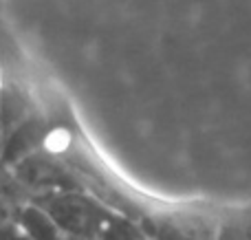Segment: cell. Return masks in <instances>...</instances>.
Instances as JSON below:
<instances>
[{
	"label": "cell",
	"instance_id": "6da1fadb",
	"mask_svg": "<svg viewBox=\"0 0 251 240\" xmlns=\"http://www.w3.org/2000/svg\"><path fill=\"white\" fill-rule=\"evenodd\" d=\"M40 205L62 232L82 240H101L106 229L124 212L108 207L101 198L91 196L86 190H66V192H42L29 196Z\"/></svg>",
	"mask_w": 251,
	"mask_h": 240
},
{
	"label": "cell",
	"instance_id": "7a4b0ae2",
	"mask_svg": "<svg viewBox=\"0 0 251 240\" xmlns=\"http://www.w3.org/2000/svg\"><path fill=\"white\" fill-rule=\"evenodd\" d=\"M137 220L148 240H214L218 210L178 207L154 214H139Z\"/></svg>",
	"mask_w": 251,
	"mask_h": 240
},
{
	"label": "cell",
	"instance_id": "3957f363",
	"mask_svg": "<svg viewBox=\"0 0 251 240\" xmlns=\"http://www.w3.org/2000/svg\"><path fill=\"white\" fill-rule=\"evenodd\" d=\"M16 181L29 192V196L42 192H66V190H86L84 181L66 166L64 161L47 154L44 150L26 154L11 166Z\"/></svg>",
	"mask_w": 251,
	"mask_h": 240
},
{
	"label": "cell",
	"instance_id": "277c9868",
	"mask_svg": "<svg viewBox=\"0 0 251 240\" xmlns=\"http://www.w3.org/2000/svg\"><path fill=\"white\" fill-rule=\"evenodd\" d=\"M42 121L38 117L31 115L26 121H22L18 128H13L7 135V141H4V152H2V166L11 168L16 166L20 159H25L26 154L40 150V144H42Z\"/></svg>",
	"mask_w": 251,
	"mask_h": 240
},
{
	"label": "cell",
	"instance_id": "5b68a950",
	"mask_svg": "<svg viewBox=\"0 0 251 240\" xmlns=\"http://www.w3.org/2000/svg\"><path fill=\"white\" fill-rule=\"evenodd\" d=\"M214 240H251V207L229 205L218 210Z\"/></svg>",
	"mask_w": 251,
	"mask_h": 240
},
{
	"label": "cell",
	"instance_id": "8992f818",
	"mask_svg": "<svg viewBox=\"0 0 251 240\" xmlns=\"http://www.w3.org/2000/svg\"><path fill=\"white\" fill-rule=\"evenodd\" d=\"M11 179H13L11 168H7V166H2V163H0V188H2L7 181H11Z\"/></svg>",
	"mask_w": 251,
	"mask_h": 240
},
{
	"label": "cell",
	"instance_id": "52a82bcc",
	"mask_svg": "<svg viewBox=\"0 0 251 240\" xmlns=\"http://www.w3.org/2000/svg\"><path fill=\"white\" fill-rule=\"evenodd\" d=\"M4 141H7V130H4V123L0 119V161H2V152H4Z\"/></svg>",
	"mask_w": 251,
	"mask_h": 240
},
{
	"label": "cell",
	"instance_id": "ba28073f",
	"mask_svg": "<svg viewBox=\"0 0 251 240\" xmlns=\"http://www.w3.org/2000/svg\"><path fill=\"white\" fill-rule=\"evenodd\" d=\"M71 240H82V238H71Z\"/></svg>",
	"mask_w": 251,
	"mask_h": 240
}]
</instances>
